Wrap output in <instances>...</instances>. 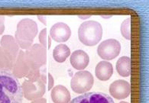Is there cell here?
I'll return each instance as SVG.
<instances>
[{
    "instance_id": "1",
    "label": "cell",
    "mask_w": 149,
    "mask_h": 103,
    "mask_svg": "<svg viewBox=\"0 0 149 103\" xmlns=\"http://www.w3.org/2000/svg\"><path fill=\"white\" fill-rule=\"evenodd\" d=\"M23 98L19 79L12 72L0 70V103H22Z\"/></svg>"
},
{
    "instance_id": "2",
    "label": "cell",
    "mask_w": 149,
    "mask_h": 103,
    "mask_svg": "<svg viewBox=\"0 0 149 103\" xmlns=\"http://www.w3.org/2000/svg\"><path fill=\"white\" fill-rule=\"evenodd\" d=\"M38 32V27L36 22L31 18H24L18 23L15 39L19 47L28 50L33 45V41Z\"/></svg>"
},
{
    "instance_id": "3",
    "label": "cell",
    "mask_w": 149,
    "mask_h": 103,
    "mask_svg": "<svg viewBox=\"0 0 149 103\" xmlns=\"http://www.w3.org/2000/svg\"><path fill=\"white\" fill-rule=\"evenodd\" d=\"M102 36V25L96 21H87L82 23L78 29V38L86 46H95Z\"/></svg>"
},
{
    "instance_id": "4",
    "label": "cell",
    "mask_w": 149,
    "mask_h": 103,
    "mask_svg": "<svg viewBox=\"0 0 149 103\" xmlns=\"http://www.w3.org/2000/svg\"><path fill=\"white\" fill-rule=\"evenodd\" d=\"M25 60L30 70H38L47 63V49L40 44H35L26 50Z\"/></svg>"
},
{
    "instance_id": "5",
    "label": "cell",
    "mask_w": 149,
    "mask_h": 103,
    "mask_svg": "<svg viewBox=\"0 0 149 103\" xmlns=\"http://www.w3.org/2000/svg\"><path fill=\"white\" fill-rule=\"evenodd\" d=\"M94 79L92 73L86 70H80L76 73L70 81V87L76 93H85L92 89Z\"/></svg>"
},
{
    "instance_id": "6",
    "label": "cell",
    "mask_w": 149,
    "mask_h": 103,
    "mask_svg": "<svg viewBox=\"0 0 149 103\" xmlns=\"http://www.w3.org/2000/svg\"><path fill=\"white\" fill-rule=\"evenodd\" d=\"M46 83L42 79L31 82L25 79L22 84L23 96L29 101H34L40 98H43L46 93Z\"/></svg>"
},
{
    "instance_id": "7",
    "label": "cell",
    "mask_w": 149,
    "mask_h": 103,
    "mask_svg": "<svg viewBox=\"0 0 149 103\" xmlns=\"http://www.w3.org/2000/svg\"><path fill=\"white\" fill-rule=\"evenodd\" d=\"M121 51V45L116 39H107L98 46L97 54L104 61H112L118 57Z\"/></svg>"
},
{
    "instance_id": "8",
    "label": "cell",
    "mask_w": 149,
    "mask_h": 103,
    "mask_svg": "<svg viewBox=\"0 0 149 103\" xmlns=\"http://www.w3.org/2000/svg\"><path fill=\"white\" fill-rule=\"evenodd\" d=\"M69 103H115L112 97L102 92L85 93L72 99Z\"/></svg>"
},
{
    "instance_id": "9",
    "label": "cell",
    "mask_w": 149,
    "mask_h": 103,
    "mask_svg": "<svg viewBox=\"0 0 149 103\" xmlns=\"http://www.w3.org/2000/svg\"><path fill=\"white\" fill-rule=\"evenodd\" d=\"M109 93L112 97L118 100L126 99L131 94L130 83L123 79L114 81L109 86Z\"/></svg>"
},
{
    "instance_id": "10",
    "label": "cell",
    "mask_w": 149,
    "mask_h": 103,
    "mask_svg": "<svg viewBox=\"0 0 149 103\" xmlns=\"http://www.w3.org/2000/svg\"><path fill=\"white\" fill-rule=\"evenodd\" d=\"M50 35L56 42H66L71 36V30L65 23L57 22L51 27Z\"/></svg>"
},
{
    "instance_id": "11",
    "label": "cell",
    "mask_w": 149,
    "mask_h": 103,
    "mask_svg": "<svg viewBox=\"0 0 149 103\" xmlns=\"http://www.w3.org/2000/svg\"><path fill=\"white\" fill-rule=\"evenodd\" d=\"M29 71L30 68L25 60V52L22 50H20L15 61L12 73L16 78L22 79L23 77H26Z\"/></svg>"
},
{
    "instance_id": "12",
    "label": "cell",
    "mask_w": 149,
    "mask_h": 103,
    "mask_svg": "<svg viewBox=\"0 0 149 103\" xmlns=\"http://www.w3.org/2000/svg\"><path fill=\"white\" fill-rule=\"evenodd\" d=\"M70 61L74 69L78 70H84L90 63V57L84 51L77 50L70 55Z\"/></svg>"
},
{
    "instance_id": "13",
    "label": "cell",
    "mask_w": 149,
    "mask_h": 103,
    "mask_svg": "<svg viewBox=\"0 0 149 103\" xmlns=\"http://www.w3.org/2000/svg\"><path fill=\"white\" fill-rule=\"evenodd\" d=\"M51 96L54 103H69L71 99L69 90L62 85H57L54 87Z\"/></svg>"
},
{
    "instance_id": "14",
    "label": "cell",
    "mask_w": 149,
    "mask_h": 103,
    "mask_svg": "<svg viewBox=\"0 0 149 103\" xmlns=\"http://www.w3.org/2000/svg\"><path fill=\"white\" fill-rule=\"evenodd\" d=\"M0 45L3 50L10 54L15 59H16L18 54L20 51V47L17 44L15 38L12 35H4L2 36Z\"/></svg>"
},
{
    "instance_id": "15",
    "label": "cell",
    "mask_w": 149,
    "mask_h": 103,
    "mask_svg": "<svg viewBox=\"0 0 149 103\" xmlns=\"http://www.w3.org/2000/svg\"><path fill=\"white\" fill-rule=\"evenodd\" d=\"M113 73V67L110 62L102 61L96 65L95 69L96 77L101 81H107Z\"/></svg>"
},
{
    "instance_id": "16",
    "label": "cell",
    "mask_w": 149,
    "mask_h": 103,
    "mask_svg": "<svg viewBox=\"0 0 149 103\" xmlns=\"http://www.w3.org/2000/svg\"><path fill=\"white\" fill-rule=\"evenodd\" d=\"M15 59L0 47V70L12 72Z\"/></svg>"
},
{
    "instance_id": "17",
    "label": "cell",
    "mask_w": 149,
    "mask_h": 103,
    "mask_svg": "<svg viewBox=\"0 0 149 103\" xmlns=\"http://www.w3.org/2000/svg\"><path fill=\"white\" fill-rule=\"evenodd\" d=\"M117 73L123 77H128L131 75V58L126 56L122 57L116 62Z\"/></svg>"
},
{
    "instance_id": "18",
    "label": "cell",
    "mask_w": 149,
    "mask_h": 103,
    "mask_svg": "<svg viewBox=\"0 0 149 103\" xmlns=\"http://www.w3.org/2000/svg\"><path fill=\"white\" fill-rule=\"evenodd\" d=\"M70 55V50L64 44H61L54 47L53 51V57L57 63H63Z\"/></svg>"
},
{
    "instance_id": "19",
    "label": "cell",
    "mask_w": 149,
    "mask_h": 103,
    "mask_svg": "<svg viewBox=\"0 0 149 103\" xmlns=\"http://www.w3.org/2000/svg\"><path fill=\"white\" fill-rule=\"evenodd\" d=\"M27 79L31 81V82H35V81L42 79L47 83V76L45 74V70L41 69H38V70H30L29 73H28L26 77Z\"/></svg>"
},
{
    "instance_id": "20",
    "label": "cell",
    "mask_w": 149,
    "mask_h": 103,
    "mask_svg": "<svg viewBox=\"0 0 149 103\" xmlns=\"http://www.w3.org/2000/svg\"><path fill=\"white\" fill-rule=\"evenodd\" d=\"M121 34L127 40H131V18L125 19L121 24Z\"/></svg>"
},
{
    "instance_id": "21",
    "label": "cell",
    "mask_w": 149,
    "mask_h": 103,
    "mask_svg": "<svg viewBox=\"0 0 149 103\" xmlns=\"http://www.w3.org/2000/svg\"><path fill=\"white\" fill-rule=\"evenodd\" d=\"M38 39L40 41V45L45 47L46 49H50L51 45V37L47 35V29H44L43 30L41 31V32L39 33Z\"/></svg>"
},
{
    "instance_id": "22",
    "label": "cell",
    "mask_w": 149,
    "mask_h": 103,
    "mask_svg": "<svg viewBox=\"0 0 149 103\" xmlns=\"http://www.w3.org/2000/svg\"><path fill=\"white\" fill-rule=\"evenodd\" d=\"M47 80H48V85H47V89L48 90H51L54 86V77H52V75L51 73H48L47 74Z\"/></svg>"
},
{
    "instance_id": "23",
    "label": "cell",
    "mask_w": 149,
    "mask_h": 103,
    "mask_svg": "<svg viewBox=\"0 0 149 103\" xmlns=\"http://www.w3.org/2000/svg\"><path fill=\"white\" fill-rule=\"evenodd\" d=\"M5 31V16L0 15V34H2Z\"/></svg>"
},
{
    "instance_id": "24",
    "label": "cell",
    "mask_w": 149,
    "mask_h": 103,
    "mask_svg": "<svg viewBox=\"0 0 149 103\" xmlns=\"http://www.w3.org/2000/svg\"><path fill=\"white\" fill-rule=\"evenodd\" d=\"M31 103H47V99L45 98H40V99H36V100L31 101Z\"/></svg>"
},
{
    "instance_id": "25",
    "label": "cell",
    "mask_w": 149,
    "mask_h": 103,
    "mask_svg": "<svg viewBox=\"0 0 149 103\" xmlns=\"http://www.w3.org/2000/svg\"><path fill=\"white\" fill-rule=\"evenodd\" d=\"M38 20L41 22V23H43L45 25L47 24V18L45 16H42V15H38Z\"/></svg>"
},
{
    "instance_id": "26",
    "label": "cell",
    "mask_w": 149,
    "mask_h": 103,
    "mask_svg": "<svg viewBox=\"0 0 149 103\" xmlns=\"http://www.w3.org/2000/svg\"><path fill=\"white\" fill-rule=\"evenodd\" d=\"M78 17L81 19H87V18H90V15H78Z\"/></svg>"
},
{
    "instance_id": "27",
    "label": "cell",
    "mask_w": 149,
    "mask_h": 103,
    "mask_svg": "<svg viewBox=\"0 0 149 103\" xmlns=\"http://www.w3.org/2000/svg\"><path fill=\"white\" fill-rule=\"evenodd\" d=\"M119 103H129V102H119Z\"/></svg>"
}]
</instances>
